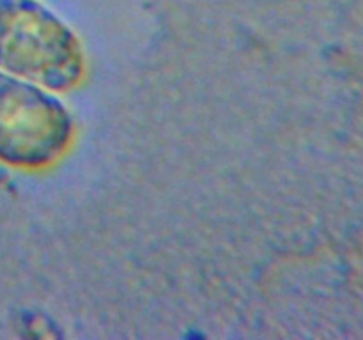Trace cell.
<instances>
[{
    "label": "cell",
    "instance_id": "6da1fadb",
    "mask_svg": "<svg viewBox=\"0 0 363 340\" xmlns=\"http://www.w3.org/2000/svg\"><path fill=\"white\" fill-rule=\"evenodd\" d=\"M0 69L67 92L84 81V46L73 28L39 0H0Z\"/></svg>",
    "mask_w": 363,
    "mask_h": 340
},
{
    "label": "cell",
    "instance_id": "7a4b0ae2",
    "mask_svg": "<svg viewBox=\"0 0 363 340\" xmlns=\"http://www.w3.org/2000/svg\"><path fill=\"white\" fill-rule=\"evenodd\" d=\"M77 124L59 92L0 69V163L38 172L73 147Z\"/></svg>",
    "mask_w": 363,
    "mask_h": 340
}]
</instances>
